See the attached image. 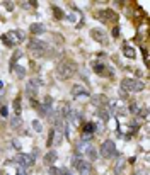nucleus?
I'll list each match as a JSON object with an SVG mask.
<instances>
[{"instance_id": "nucleus-13", "label": "nucleus", "mask_w": 150, "mask_h": 175, "mask_svg": "<svg viewBox=\"0 0 150 175\" xmlns=\"http://www.w3.org/2000/svg\"><path fill=\"white\" fill-rule=\"evenodd\" d=\"M29 48L33 51H43V49H46V42L41 39H29Z\"/></svg>"}, {"instance_id": "nucleus-17", "label": "nucleus", "mask_w": 150, "mask_h": 175, "mask_svg": "<svg viewBox=\"0 0 150 175\" xmlns=\"http://www.w3.org/2000/svg\"><path fill=\"white\" fill-rule=\"evenodd\" d=\"M29 32H33V34H41V32H44V26H43V24H38V22H34V24L29 26Z\"/></svg>"}, {"instance_id": "nucleus-9", "label": "nucleus", "mask_w": 150, "mask_h": 175, "mask_svg": "<svg viewBox=\"0 0 150 175\" xmlns=\"http://www.w3.org/2000/svg\"><path fill=\"white\" fill-rule=\"evenodd\" d=\"M72 97H74V99H79V100L87 99V97H89V90L84 88L82 85H74V88H72Z\"/></svg>"}, {"instance_id": "nucleus-29", "label": "nucleus", "mask_w": 150, "mask_h": 175, "mask_svg": "<svg viewBox=\"0 0 150 175\" xmlns=\"http://www.w3.org/2000/svg\"><path fill=\"white\" fill-rule=\"evenodd\" d=\"M130 111H132L133 114H138V111H140V107H138L137 104H132V106H130Z\"/></svg>"}, {"instance_id": "nucleus-5", "label": "nucleus", "mask_w": 150, "mask_h": 175, "mask_svg": "<svg viewBox=\"0 0 150 175\" xmlns=\"http://www.w3.org/2000/svg\"><path fill=\"white\" fill-rule=\"evenodd\" d=\"M92 68H94V72L97 73V75H101V77H111L113 78V70H111L107 65H104L101 60H96L94 63H92Z\"/></svg>"}, {"instance_id": "nucleus-12", "label": "nucleus", "mask_w": 150, "mask_h": 175, "mask_svg": "<svg viewBox=\"0 0 150 175\" xmlns=\"http://www.w3.org/2000/svg\"><path fill=\"white\" fill-rule=\"evenodd\" d=\"M97 17L101 19V22H109V21H116V19H118L116 14L111 12L109 9H107V10H99V12H97Z\"/></svg>"}, {"instance_id": "nucleus-8", "label": "nucleus", "mask_w": 150, "mask_h": 175, "mask_svg": "<svg viewBox=\"0 0 150 175\" xmlns=\"http://www.w3.org/2000/svg\"><path fill=\"white\" fill-rule=\"evenodd\" d=\"M19 167H24V168H29V167L34 165V155H28V153H21L17 158Z\"/></svg>"}, {"instance_id": "nucleus-24", "label": "nucleus", "mask_w": 150, "mask_h": 175, "mask_svg": "<svg viewBox=\"0 0 150 175\" xmlns=\"http://www.w3.org/2000/svg\"><path fill=\"white\" fill-rule=\"evenodd\" d=\"M10 124H12V128H21V126H22V119H21V116H15V118H12Z\"/></svg>"}, {"instance_id": "nucleus-2", "label": "nucleus", "mask_w": 150, "mask_h": 175, "mask_svg": "<svg viewBox=\"0 0 150 175\" xmlns=\"http://www.w3.org/2000/svg\"><path fill=\"white\" fill-rule=\"evenodd\" d=\"M121 87H123V90H130V92H140V90H143V87H145V83L142 80H137V78H123L121 80Z\"/></svg>"}, {"instance_id": "nucleus-14", "label": "nucleus", "mask_w": 150, "mask_h": 175, "mask_svg": "<svg viewBox=\"0 0 150 175\" xmlns=\"http://www.w3.org/2000/svg\"><path fill=\"white\" fill-rule=\"evenodd\" d=\"M49 175H72V172L68 168H65V167H61V168L51 167V168H49Z\"/></svg>"}, {"instance_id": "nucleus-21", "label": "nucleus", "mask_w": 150, "mask_h": 175, "mask_svg": "<svg viewBox=\"0 0 150 175\" xmlns=\"http://www.w3.org/2000/svg\"><path fill=\"white\" fill-rule=\"evenodd\" d=\"M14 111H15V116H21V97L14 100Z\"/></svg>"}, {"instance_id": "nucleus-36", "label": "nucleus", "mask_w": 150, "mask_h": 175, "mask_svg": "<svg viewBox=\"0 0 150 175\" xmlns=\"http://www.w3.org/2000/svg\"><path fill=\"white\" fill-rule=\"evenodd\" d=\"M2 94H3V82L0 80V95H2Z\"/></svg>"}, {"instance_id": "nucleus-16", "label": "nucleus", "mask_w": 150, "mask_h": 175, "mask_svg": "<svg viewBox=\"0 0 150 175\" xmlns=\"http://www.w3.org/2000/svg\"><path fill=\"white\" fill-rule=\"evenodd\" d=\"M123 54H125L126 58H130V60H133V58L137 56V51H135V48H132V46L125 44V46H123Z\"/></svg>"}, {"instance_id": "nucleus-6", "label": "nucleus", "mask_w": 150, "mask_h": 175, "mask_svg": "<svg viewBox=\"0 0 150 175\" xmlns=\"http://www.w3.org/2000/svg\"><path fill=\"white\" fill-rule=\"evenodd\" d=\"M43 85V82H41L39 78H33L28 82V85H26V94H28L29 97H34L38 94V90H39V87Z\"/></svg>"}, {"instance_id": "nucleus-19", "label": "nucleus", "mask_w": 150, "mask_h": 175, "mask_svg": "<svg viewBox=\"0 0 150 175\" xmlns=\"http://www.w3.org/2000/svg\"><path fill=\"white\" fill-rule=\"evenodd\" d=\"M12 72H14V75H17V78H24L26 77V68L24 67L15 65V67H12Z\"/></svg>"}, {"instance_id": "nucleus-4", "label": "nucleus", "mask_w": 150, "mask_h": 175, "mask_svg": "<svg viewBox=\"0 0 150 175\" xmlns=\"http://www.w3.org/2000/svg\"><path fill=\"white\" fill-rule=\"evenodd\" d=\"M101 155L104 158H116L118 157V150H116V145H114V141H111V139H107L101 145Z\"/></svg>"}, {"instance_id": "nucleus-34", "label": "nucleus", "mask_w": 150, "mask_h": 175, "mask_svg": "<svg viewBox=\"0 0 150 175\" xmlns=\"http://www.w3.org/2000/svg\"><path fill=\"white\" fill-rule=\"evenodd\" d=\"M12 145H14V148H17V150H21V143H19V141H17V139H15V141L12 143Z\"/></svg>"}, {"instance_id": "nucleus-11", "label": "nucleus", "mask_w": 150, "mask_h": 175, "mask_svg": "<svg viewBox=\"0 0 150 175\" xmlns=\"http://www.w3.org/2000/svg\"><path fill=\"white\" fill-rule=\"evenodd\" d=\"M67 118H68V122H70L72 126H75V128H79L80 122H82V114L77 112V111H70L67 114Z\"/></svg>"}, {"instance_id": "nucleus-15", "label": "nucleus", "mask_w": 150, "mask_h": 175, "mask_svg": "<svg viewBox=\"0 0 150 175\" xmlns=\"http://www.w3.org/2000/svg\"><path fill=\"white\" fill-rule=\"evenodd\" d=\"M56 158H58V153H56L55 150H51V151H48V155L43 158L44 163H48V165H53V163L56 162Z\"/></svg>"}, {"instance_id": "nucleus-22", "label": "nucleus", "mask_w": 150, "mask_h": 175, "mask_svg": "<svg viewBox=\"0 0 150 175\" xmlns=\"http://www.w3.org/2000/svg\"><path fill=\"white\" fill-rule=\"evenodd\" d=\"M85 155H89V158H91V160H96V158H97V151H96L94 150V146H89V150H87L85 151Z\"/></svg>"}, {"instance_id": "nucleus-35", "label": "nucleus", "mask_w": 150, "mask_h": 175, "mask_svg": "<svg viewBox=\"0 0 150 175\" xmlns=\"http://www.w3.org/2000/svg\"><path fill=\"white\" fill-rule=\"evenodd\" d=\"M120 97H121V99H126V92H125V90H123V88H121V90H120Z\"/></svg>"}, {"instance_id": "nucleus-18", "label": "nucleus", "mask_w": 150, "mask_h": 175, "mask_svg": "<svg viewBox=\"0 0 150 175\" xmlns=\"http://www.w3.org/2000/svg\"><path fill=\"white\" fill-rule=\"evenodd\" d=\"M94 104L96 106H109V100L106 95H94Z\"/></svg>"}, {"instance_id": "nucleus-10", "label": "nucleus", "mask_w": 150, "mask_h": 175, "mask_svg": "<svg viewBox=\"0 0 150 175\" xmlns=\"http://www.w3.org/2000/svg\"><path fill=\"white\" fill-rule=\"evenodd\" d=\"M91 36L94 38L97 42H101V44H106L107 42V36H106V32L102 29H97V27H94V29L91 31Z\"/></svg>"}, {"instance_id": "nucleus-25", "label": "nucleus", "mask_w": 150, "mask_h": 175, "mask_svg": "<svg viewBox=\"0 0 150 175\" xmlns=\"http://www.w3.org/2000/svg\"><path fill=\"white\" fill-rule=\"evenodd\" d=\"M84 131H85V133H92V131H96V126L92 122H87L85 126H84Z\"/></svg>"}, {"instance_id": "nucleus-31", "label": "nucleus", "mask_w": 150, "mask_h": 175, "mask_svg": "<svg viewBox=\"0 0 150 175\" xmlns=\"http://www.w3.org/2000/svg\"><path fill=\"white\" fill-rule=\"evenodd\" d=\"M2 41H3V42H5V44H7V46H14V44H12V42H10V39H9V38H7V34H3V36H2Z\"/></svg>"}, {"instance_id": "nucleus-28", "label": "nucleus", "mask_w": 150, "mask_h": 175, "mask_svg": "<svg viewBox=\"0 0 150 175\" xmlns=\"http://www.w3.org/2000/svg\"><path fill=\"white\" fill-rule=\"evenodd\" d=\"M15 175H28V173H26L24 167H17V168H15Z\"/></svg>"}, {"instance_id": "nucleus-37", "label": "nucleus", "mask_w": 150, "mask_h": 175, "mask_svg": "<svg viewBox=\"0 0 150 175\" xmlns=\"http://www.w3.org/2000/svg\"><path fill=\"white\" fill-rule=\"evenodd\" d=\"M0 175H2V172H0Z\"/></svg>"}, {"instance_id": "nucleus-23", "label": "nucleus", "mask_w": 150, "mask_h": 175, "mask_svg": "<svg viewBox=\"0 0 150 175\" xmlns=\"http://www.w3.org/2000/svg\"><path fill=\"white\" fill-rule=\"evenodd\" d=\"M33 128H34L36 133H43V124H41V121H38V119L33 121Z\"/></svg>"}, {"instance_id": "nucleus-33", "label": "nucleus", "mask_w": 150, "mask_h": 175, "mask_svg": "<svg viewBox=\"0 0 150 175\" xmlns=\"http://www.w3.org/2000/svg\"><path fill=\"white\" fill-rule=\"evenodd\" d=\"M113 36H114V38H118V36H120V27H118V26L113 29Z\"/></svg>"}, {"instance_id": "nucleus-3", "label": "nucleus", "mask_w": 150, "mask_h": 175, "mask_svg": "<svg viewBox=\"0 0 150 175\" xmlns=\"http://www.w3.org/2000/svg\"><path fill=\"white\" fill-rule=\"evenodd\" d=\"M72 165H74V168H77V172H79L80 175H89L91 173V163L85 162L84 158L80 157H74L72 158Z\"/></svg>"}, {"instance_id": "nucleus-27", "label": "nucleus", "mask_w": 150, "mask_h": 175, "mask_svg": "<svg viewBox=\"0 0 150 175\" xmlns=\"http://www.w3.org/2000/svg\"><path fill=\"white\" fill-rule=\"evenodd\" d=\"M53 14H55V17H63V12H61V9H58V7H53Z\"/></svg>"}, {"instance_id": "nucleus-1", "label": "nucleus", "mask_w": 150, "mask_h": 175, "mask_svg": "<svg viewBox=\"0 0 150 175\" xmlns=\"http://www.w3.org/2000/svg\"><path fill=\"white\" fill-rule=\"evenodd\" d=\"M75 70H77V65L74 61H61L58 65V68H56V77L60 80H67L75 73Z\"/></svg>"}, {"instance_id": "nucleus-20", "label": "nucleus", "mask_w": 150, "mask_h": 175, "mask_svg": "<svg viewBox=\"0 0 150 175\" xmlns=\"http://www.w3.org/2000/svg\"><path fill=\"white\" fill-rule=\"evenodd\" d=\"M116 158H118V162H116V167H114V172H116V173H121L123 165H125V158H123V157H116Z\"/></svg>"}, {"instance_id": "nucleus-7", "label": "nucleus", "mask_w": 150, "mask_h": 175, "mask_svg": "<svg viewBox=\"0 0 150 175\" xmlns=\"http://www.w3.org/2000/svg\"><path fill=\"white\" fill-rule=\"evenodd\" d=\"M7 38L10 39L12 44H17V42H22V41L26 39V32H24V31H21V29L9 31V32H7Z\"/></svg>"}, {"instance_id": "nucleus-30", "label": "nucleus", "mask_w": 150, "mask_h": 175, "mask_svg": "<svg viewBox=\"0 0 150 175\" xmlns=\"http://www.w3.org/2000/svg\"><path fill=\"white\" fill-rule=\"evenodd\" d=\"M0 116H2V118H7V116H9V114H7V107L5 106L0 107Z\"/></svg>"}, {"instance_id": "nucleus-32", "label": "nucleus", "mask_w": 150, "mask_h": 175, "mask_svg": "<svg viewBox=\"0 0 150 175\" xmlns=\"http://www.w3.org/2000/svg\"><path fill=\"white\" fill-rule=\"evenodd\" d=\"M3 5H5L7 10H14V3L12 2H3Z\"/></svg>"}, {"instance_id": "nucleus-26", "label": "nucleus", "mask_w": 150, "mask_h": 175, "mask_svg": "<svg viewBox=\"0 0 150 175\" xmlns=\"http://www.w3.org/2000/svg\"><path fill=\"white\" fill-rule=\"evenodd\" d=\"M21 56H22V53L19 51V49L12 54V67H15V61H17V58H21Z\"/></svg>"}]
</instances>
